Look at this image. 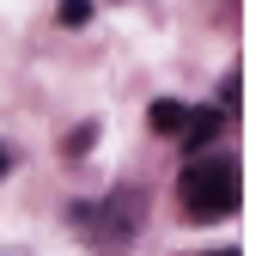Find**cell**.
I'll return each instance as SVG.
<instances>
[{
	"instance_id": "obj_1",
	"label": "cell",
	"mask_w": 262,
	"mask_h": 256,
	"mask_svg": "<svg viewBox=\"0 0 262 256\" xmlns=\"http://www.w3.org/2000/svg\"><path fill=\"white\" fill-rule=\"evenodd\" d=\"M177 189H183L189 220H226L238 207V165L232 159H195Z\"/></svg>"
},
{
	"instance_id": "obj_2",
	"label": "cell",
	"mask_w": 262,
	"mask_h": 256,
	"mask_svg": "<svg viewBox=\"0 0 262 256\" xmlns=\"http://www.w3.org/2000/svg\"><path fill=\"white\" fill-rule=\"evenodd\" d=\"M73 220H79V226H98L104 244H122L134 226H140V195H134V189H116L104 207H73Z\"/></svg>"
},
{
	"instance_id": "obj_3",
	"label": "cell",
	"mask_w": 262,
	"mask_h": 256,
	"mask_svg": "<svg viewBox=\"0 0 262 256\" xmlns=\"http://www.w3.org/2000/svg\"><path fill=\"white\" fill-rule=\"evenodd\" d=\"M177 134H183V146H189V153H201V146H213V140L226 134V110H189Z\"/></svg>"
},
{
	"instance_id": "obj_4",
	"label": "cell",
	"mask_w": 262,
	"mask_h": 256,
	"mask_svg": "<svg viewBox=\"0 0 262 256\" xmlns=\"http://www.w3.org/2000/svg\"><path fill=\"white\" fill-rule=\"evenodd\" d=\"M183 116H189V110H183L177 98H152V110H146L152 134H177V128H183Z\"/></svg>"
},
{
	"instance_id": "obj_5",
	"label": "cell",
	"mask_w": 262,
	"mask_h": 256,
	"mask_svg": "<svg viewBox=\"0 0 262 256\" xmlns=\"http://www.w3.org/2000/svg\"><path fill=\"white\" fill-rule=\"evenodd\" d=\"M92 146H98V122H79V128L61 140V153H67V159H79V153H92Z\"/></svg>"
},
{
	"instance_id": "obj_6",
	"label": "cell",
	"mask_w": 262,
	"mask_h": 256,
	"mask_svg": "<svg viewBox=\"0 0 262 256\" xmlns=\"http://www.w3.org/2000/svg\"><path fill=\"white\" fill-rule=\"evenodd\" d=\"M55 18H61L67 31H79V25H92V0H61V6H55Z\"/></svg>"
},
{
	"instance_id": "obj_7",
	"label": "cell",
	"mask_w": 262,
	"mask_h": 256,
	"mask_svg": "<svg viewBox=\"0 0 262 256\" xmlns=\"http://www.w3.org/2000/svg\"><path fill=\"white\" fill-rule=\"evenodd\" d=\"M6 171H12V153H6V146H0V177H6Z\"/></svg>"
},
{
	"instance_id": "obj_8",
	"label": "cell",
	"mask_w": 262,
	"mask_h": 256,
	"mask_svg": "<svg viewBox=\"0 0 262 256\" xmlns=\"http://www.w3.org/2000/svg\"><path fill=\"white\" fill-rule=\"evenodd\" d=\"M207 256H232V250H207Z\"/></svg>"
}]
</instances>
